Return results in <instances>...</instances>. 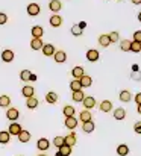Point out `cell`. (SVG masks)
Wrapping results in <instances>:
<instances>
[{"label":"cell","instance_id":"obj_1","mask_svg":"<svg viewBox=\"0 0 141 156\" xmlns=\"http://www.w3.org/2000/svg\"><path fill=\"white\" fill-rule=\"evenodd\" d=\"M18 117H20V111H18L17 108H9V109L6 111V118H8V120H11V121H17Z\"/></svg>","mask_w":141,"mask_h":156},{"label":"cell","instance_id":"obj_2","mask_svg":"<svg viewBox=\"0 0 141 156\" xmlns=\"http://www.w3.org/2000/svg\"><path fill=\"white\" fill-rule=\"evenodd\" d=\"M40 5H37V3H31V5H27V14L31 15V17H37L38 14H40Z\"/></svg>","mask_w":141,"mask_h":156},{"label":"cell","instance_id":"obj_3","mask_svg":"<svg viewBox=\"0 0 141 156\" xmlns=\"http://www.w3.org/2000/svg\"><path fill=\"white\" fill-rule=\"evenodd\" d=\"M53 59H55L58 64H62V62L67 61V53L64 52V50H56L55 55H53Z\"/></svg>","mask_w":141,"mask_h":156},{"label":"cell","instance_id":"obj_4","mask_svg":"<svg viewBox=\"0 0 141 156\" xmlns=\"http://www.w3.org/2000/svg\"><path fill=\"white\" fill-rule=\"evenodd\" d=\"M44 44L41 41V38H32L31 40V49L32 50H43Z\"/></svg>","mask_w":141,"mask_h":156},{"label":"cell","instance_id":"obj_5","mask_svg":"<svg viewBox=\"0 0 141 156\" xmlns=\"http://www.w3.org/2000/svg\"><path fill=\"white\" fill-rule=\"evenodd\" d=\"M2 61L3 62H12L14 61V52L9 50V49H5L2 52Z\"/></svg>","mask_w":141,"mask_h":156},{"label":"cell","instance_id":"obj_6","mask_svg":"<svg viewBox=\"0 0 141 156\" xmlns=\"http://www.w3.org/2000/svg\"><path fill=\"white\" fill-rule=\"evenodd\" d=\"M84 106H85V109H93L94 106H96V99H94L93 96H85V99H84Z\"/></svg>","mask_w":141,"mask_h":156},{"label":"cell","instance_id":"obj_7","mask_svg":"<svg viewBox=\"0 0 141 156\" xmlns=\"http://www.w3.org/2000/svg\"><path fill=\"white\" fill-rule=\"evenodd\" d=\"M31 34H32V37L34 38H41V37H44V29L41 27V26H34L32 27V30H31Z\"/></svg>","mask_w":141,"mask_h":156},{"label":"cell","instance_id":"obj_8","mask_svg":"<svg viewBox=\"0 0 141 156\" xmlns=\"http://www.w3.org/2000/svg\"><path fill=\"white\" fill-rule=\"evenodd\" d=\"M76 126H78V120L74 117H65V127L67 129L73 130V129H76Z\"/></svg>","mask_w":141,"mask_h":156},{"label":"cell","instance_id":"obj_9","mask_svg":"<svg viewBox=\"0 0 141 156\" xmlns=\"http://www.w3.org/2000/svg\"><path fill=\"white\" fill-rule=\"evenodd\" d=\"M79 120H81L82 123H85V121H91V120H93V115H91L90 109H85V111H82V112L79 114Z\"/></svg>","mask_w":141,"mask_h":156},{"label":"cell","instance_id":"obj_10","mask_svg":"<svg viewBox=\"0 0 141 156\" xmlns=\"http://www.w3.org/2000/svg\"><path fill=\"white\" fill-rule=\"evenodd\" d=\"M21 130H23V129H21V126H20L18 123H15V121L11 123V126H9V133H11V135H17V136H18V133H20Z\"/></svg>","mask_w":141,"mask_h":156},{"label":"cell","instance_id":"obj_11","mask_svg":"<svg viewBox=\"0 0 141 156\" xmlns=\"http://www.w3.org/2000/svg\"><path fill=\"white\" fill-rule=\"evenodd\" d=\"M99 52L96 50V49H90L88 52H87V59L90 61V62H96V61H99Z\"/></svg>","mask_w":141,"mask_h":156},{"label":"cell","instance_id":"obj_12","mask_svg":"<svg viewBox=\"0 0 141 156\" xmlns=\"http://www.w3.org/2000/svg\"><path fill=\"white\" fill-rule=\"evenodd\" d=\"M21 93H23V96L27 99V97H32V96L35 94V90H34L32 85H24L23 90H21Z\"/></svg>","mask_w":141,"mask_h":156},{"label":"cell","instance_id":"obj_13","mask_svg":"<svg viewBox=\"0 0 141 156\" xmlns=\"http://www.w3.org/2000/svg\"><path fill=\"white\" fill-rule=\"evenodd\" d=\"M125 117H126V111H125V108H117V109H114V118L115 120H125Z\"/></svg>","mask_w":141,"mask_h":156},{"label":"cell","instance_id":"obj_14","mask_svg":"<svg viewBox=\"0 0 141 156\" xmlns=\"http://www.w3.org/2000/svg\"><path fill=\"white\" fill-rule=\"evenodd\" d=\"M94 127H96V124H94V121H85V123H82V130L85 132V133H91L94 130Z\"/></svg>","mask_w":141,"mask_h":156},{"label":"cell","instance_id":"obj_15","mask_svg":"<svg viewBox=\"0 0 141 156\" xmlns=\"http://www.w3.org/2000/svg\"><path fill=\"white\" fill-rule=\"evenodd\" d=\"M61 24H62V18H61L59 15L55 14V15L50 17V26H52V27H59Z\"/></svg>","mask_w":141,"mask_h":156},{"label":"cell","instance_id":"obj_16","mask_svg":"<svg viewBox=\"0 0 141 156\" xmlns=\"http://www.w3.org/2000/svg\"><path fill=\"white\" fill-rule=\"evenodd\" d=\"M99 44H100L102 47H108L109 44H112V43H111L109 35H105V34H103V35H100V37H99Z\"/></svg>","mask_w":141,"mask_h":156},{"label":"cell","instance_id":"obj_17","mask_svg":"<svg viewBox=\"0 0 141 156\" xmlns=\"http://www.w3.org/2000/svg\"><path fill=\"white\" fill-rule=\"evenodd\" d=\"M64 144L73 147V146L76 144V135H74V133H68L67 136H64Z\"/></svg>","mask_w":141,"mask_h":156},{"label":"cell","instance_id":"obj_18","mask_svg":"<svg viewBox=\"0 0 141 156\" xmlns=\"http://www.w3.org/2000/svg\"><path fill=\"white\" fill-rule=\"evenodd\" d=\"M56 52V49H55V46L53 44H44V47H43V53H44V56H53Z\"/></svg>","mask_w":141,"mask_h":156},{"label":"cell","instance_id":"obj_19","mask_svg":"<svg viewBox=\"0 0 141 156\" xmlns=\"http://www.w3.org/2000/svg\"><path fill=\"white\" fill-rule=\"evenodd\" d=\"M117 155L118 156H128L129 155V146H126V144L117 146Z\"/></svg>","mask_w":141,"mask_h":156},{"label":"cell","instance_id":"obj_20","mask_svg":"<svg viewBox=\"0 0 141 156\" xmlns=\"http://www.w3.org/2000/svg\"><path fill=\"white\" fill-rule=\"evenodd\" d=\"M61 8H62V5H61L59 0H52V2L49 3V9H50L52 12H58Z\"/></svg>","mask_w":141,"mask_h":156},{"label":"cell","instance_id":"obj_21","mask_svg":"<svg viewBox=\"0 0 141 156\" xmlns=\"http://www.w3.org/2000/svg\"><path fill=\"white\" fill-rule=\"evenodd\" d=\"M9 140H11L9 130H2V132H0V144H8Z\"/></svg>","mask_w":141,"mask_h":156},{"label":"cell","instance_id":"obj_22","mask_svg":"<svg viewBox=\"0 0 141 156\" xmlns=\"http://www.w3.org/2000/svg\"><path fill=\"white\" fill-rule=\"evenodd\" d=\"M37 147L40 149V150H47L49 147H50V143H49V140L46 138H41V140H38V143H37Z\"/></svg>","mask_w":141,"mask_h":156},{"label":"cell","instance_id":"obj_23","mask_svg":"<svg viewBox=\"0 0 141 156\" xmlns=\"http://www.w3.org/2000/svg\"><path fill=\"white\" fill-rule=\"evenodd\" d=\"M81 83H82V87H84V88H88V87H91V85H93V79H91V76H87V74H84V76L81 77Z\"/></svg>","mask_w":141,"mask_h":156},{"label":"cell","instance_id":"obj_24","mask_svg":"<svg viewBox=\"0 0 141 156\" xmlns=\"http://www.w3.org/2000/svg\"><path fill=\"white\" fill-rule=\"evenodd\" d=\"M29 140H31V133L27 130H21L18 133V141L20 143H29Z\"/></svg>","mask_w":141,"mask_h":156},{"label":"cell","instance_id":"obj_25","mask_svg":"<svg viewBox=\"0 0 141 156\" xmlns=\"http://www.w3.org/2000/svg\"><path fill=\"white\" fill-rule=\"evenodd\" d=\"M46 102L50 105L56 103L58 102V94L56 93H53V91H50V93H47L46 94Z\"/></svg>","mask_w":141,"mask_h":156},{"label":"cell","instance_id":"obj_26","mask_svg":"<svg viewBox=\"0 0 141 156\" xmlns=\"http://www.w3.org/2000/svg\"><path fill=\"white\" fill-rule=\"evenodd\" d=\"M26 106L29 108V109H35L37 106H38V99L37 97H27V100H26Z\"/></svg>","mask_w":141,"mask_h":156},{"label":"cell","instance_id":"obj_27","mask_svg":"<svg viewBox=\"0 0 141 156\" xmlns=\"http://www.w3.org/2000/svg\"><path fill=\"white\" fill-rule=\"evenodd\" d=\"M31 77H32V71H31V70H23V71H20V79H21L23 82H29Z\"/></svg>","mask_w":141,"mask_h":156},{"label":"cell","instance_id":"obj_28","mask_svg":"<svg viewBox=\"0 0 141 156\" xmlns=\"http://www.w3.org/2000/svg\"><path fill=\"white\" fill-rule=\"evenodd\" d=\"M70 88H71V91H81V90L84 88L82 83H81V79H74V80H71Z\"/></svg>","mask_w":141,"mask_h":156},{"label":"cell","instance_id":"obj_29","mask_svg":"<svg viewBox=\"0 0 141 156\" xmlns=\"http://www.w3.org/2000/svg\"><path fill=\"white\" fill-rule=\"evenodd\" d=\"M71 74H73L74 79H81V77L84 76V68H82V67H74V68L71 70Z\"/></svg>","mask_w":141,"mask_h":156},{"label":"cell","instance_id":"obj_30","mask_svg":"<svg viewBox=\"0 0 141 156\" xmlns=\"http://www.w3.org/2000/svg\"><path fill=\"white\" fill-rule=\"evenodd\" d=\"M74 102H84V99H85V94H84V91L81 90V91H73V97H71Z\"/></svg>","mask_w":141,"mask_h":156},{"label":"cell","instance_id":"obj_31","mask_svg":"<svg viewBox=\"0 0 141 156\" xmlns=\"http://www.w3.org/2000/svg\"><path fill=\"white\" fill-rule=\"evenodd\" d=\"M131 99H132L131 91L125 90V91H121V93H120V100H121V102H131Z\"/></svg>","mask_w":141,"mask_h":156},{"label":"cell","instance_id":"obj_32","mask_svg":"<svg viewBox=\"0 0 141 156\" xmlns=\"http://www.w3.org/2000/svg\"><path fill=\"white\" fill-rule=\"evenodd\" d=\"M9 105H11V97L9 96H6V94L0 96V106L2 108H8Z\"/></svg>","mask_w":141,"mask_h":156},{"label":"cell","instance_id":"obj_33","mask_svg":"<svg viewBox=\"0 0 141 156\" xmlns=\"http://www.w3.org/2000/svg\"><path fill=\"white\" fill-rule=\"evenodd\" d=\"M112 109V103L109 102V100H103L102 103H100V111H103V112H109Z\"/></svg>","mask_w":141,"mask_h":156},{"label":"cell","instance_id":"obj_34","mask_svg":"<svg viewBox=\"0 0 141 156\" xmlns=\"http://www.w3.org/2000/svg\"><path fill=\"white\" fill-rule=\"evenodd\" d=\"M58 150L61 152V155H62V156H70V155H71V147H70V146H67V144L61 146Z\"/></svg>","mask_w":141,"mask_h":156},{"label":"cell","instance_id":"obj_35","mask_svg":"<svg viewBox=\"0 0 141 156\" xmlns=\"http://www.w3.org/2000/svg\"><path fill=\"white\" fill-rule=\"evenodd\" d=\"M131 44H132V41H129V40H123V41L120 43V49H121L123 52H129V50H131Z\"/></svg>","mask_w":141,"mask_h":156},{"label":"cell","instance_id":"obj_36","mask_svg":"<svg viewBox=\"0 0 141 156\" xmlns=\"http://www.w3.org/2000/svg\"><path fill=\"white\" fill-rule=\"evenodd\" d=\"M82 30H84V29H81L79 24H73V26H71V34H73L74 37H82Z\"/></svg>","mask_w":141,"mask_h":156},{"label":"cell","instance_id":"obj_37","mask_svg":"<svg viewBox=\"0 0 141 156\" xmlns=\"http://www.w3.org/2000/svg\"><path fill=\"white\" fill-rule=\"evenodd\" d=\"M64 115L65 117H74V108L73 106H64Z\"/></svg>","mask_w":141,"mask_h":156},{"label":"cell","instance_id":"obj_38","mask_svg":"<svg viewBox=\"0 0 141 156\" xmlns=\"http://www.w3.org/2000/svg\"><path fill=\"white\" fill-rule=\"evenodd\" d=\"M131 52L140 53L141 52V43H138V41H132V44H131Z\"/></svg>","mask_w":141,"mask_h":156},{"label":"cell","instance_id":"obj_39","mask_svg":"<svg viewBox=\"0 0 141 156\" xmlns=\"http://www.w3.org/2000/svg\"><path fill=\"white\" fill-rule=\"evenodd\" d=\"M53 144L59 149L61 146H64V136H55V140H53Z\"/></svg>","mask_w":141,"mask_h":156},{"label":"cell","instance_id":"obj_40","mask_svg":"<svg viewBox=\"0 0 141 156\" xmlns=\"http://www.w3.org/2000/svg\"><path fill=\"white\" fill-rule=\"evenodd\" d=\"M108 35H109V38H111V43H117L118 38H120L118 32H111V34H108Z\"/></svg>","mask_w":141,"mask_h":156},{"label":"cell","instance_id":"obj_41","mask_svg":"<svg viewBox=\"0 0 141 156\" xmlns=\"http://www.w3.org/2000/svg\"><path fill=\"white\" fill-rule=\"evenodd\" d=\"M131 79L132 80H141V71H134L131 74Z\"/></svg>","mask_w":141,"mask_h":156},{"label":"cell","instance_id":"obj_42","mask_svg":"<svg viewBox=\"0 0 141 156\" xmlns=\"http://www.w3.org/2000/svg\"><path fill=\"white\" fill-rule=\"evenodd\" d=\"M8 23V15L5 12H0V24H6Z\"/></svg>","mask_w":141,"mask_h":156},{"label":"cell","instance_id":"obj_43","mask_svg":"<svg viewBox=\"0 0 141 156\" xmlns=\"http://www.w3.org/2000/svg\"><path fill=\"white\" fill-rule=\"evenodd\" d=\"M134 41H138V43H141V30H137V32L134 34Z\"/></svg>","mask_w":141,"mask_h":156},{"label":"cell","instance_id":"obj_44","mask_svg":"<svg viewBox=\"0 0 141 156\" xmlns=\"http://www.w3.org/2000/svg\"><path fill=\"white\" fill-rule=\"evenodd\" d=\"M134 130H135V133H141V121L135 123V126H134Z\"/></svg>","mask_w":141,"mask_h":156},{"label":"cell","instance_id":"obj_45","mask_svg":"<svg viewBox=\"0 0 141 156\" xmlns=\"http://www.w3.org/2000/svg\"><path fill=\"white\" fill-rule=\"evenodd\" d=\"M135 102H137V105H141V93H138L135 96Z\"/></svg>","mask_w":141,"mask_h":156},{"label":"cell","instance_id":"obj_46","mask_svg":"<svg viewBox=\"0 0 141 156\" xmlns=\"http://www.w3.org/2000/svg\"><path fill=\"white\" fill-rule=\"evenodd\" d=\"M79 26H81V29H85L87 23H85V21H81V23H79Z\"/></svg>","mask_w":141,"mask_h":156},{"label":"cell","instance_id":"obj_47","mask_svg":"<svg viewBox=\"0 0 141 156\" xmlns=\"http://www.w3.org/2000/svg\"><path fill=\"white\" fill-rule=\"evenodd\" d=\"M134 5H141V0H132Z\"/></svg>","mask_w":141,"mask_h":156},{"label":"cell","instance_id":"obj_48","mask_svg":"<svg viewBox=\"0 0 141 156\" xmlns=\"http://www.w3.org/2000/svg\"><path fill=\"white\" fill-rule=\"evenodd\" d=\"M55 156H62V155H61V152L58 150V152H56V155H55Z\"/></svg>","mask_w":141,"mask_h":156},{"label":"cell","instance_id":"obj_49","mask_svg":"<svg viewBox=\"0 0 141 156\" xmlns=\"http://www.w3.org/2000/svg\"><path fill=\"white\" fill-rule=\"evenodd\" d=\"M138 114H141V105H138Z\"/></svg>","mask_w":141,"mask_h":156},{"label":"cell","instance_id":"obj_50","mask_svg":"<svg viewBox=\"0 0 141 156\" xmlns=\"http://www.w3.org/2000/svg\"><path fill=\"white\" fill-rule=\"evenodd\" d=\"M138 20H140V21H141V12H140V14H138Z\"/></svg>","mask_w":141,"mask_h":156},{"label":"cell","instance_id":"obj_51","mask_svg":"<svg viewBox=\"0 0 141 156\" xmlns=\"http://www.w3.org/2000/svg\"><path fill=\"white\" fill-rule=\"evenodd\" d=\"M38 156H47V155H44V153H41V155H38Z\"/></svg>","mask_w":141,"mask_h":156},{"label":"cell","instance_id":"obj_52","mask_svg":"<svg viewBox=\"0 0 141 156\" xmlns=\"http://www.w3.org/2000/svg\"><path fill=\"white\" fill-rule=\"evenodd\" d=\"M117 2H121V0H117Z\"/></svg>","mask_w":141,"mask_h":156}]
</instances>
